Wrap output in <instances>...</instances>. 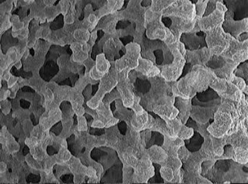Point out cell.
<instances>
[{
  "instance_id": "52a82bcc",
  "label": "cell",
  "mask_w": 248,
  "mask_h": 184,
  "mask_svg": "<svg viewBox=\"0 0 248 184\" xmlns=\"http://www.w3.org/2000/svg\"><path fill=\"white\" fill-rule=\"evenodd\" d=\"M221 104V98L219 97L213 101L201 102L196 96L191 101L190 118L197 123L205 124L213 120L215 113L218 110Z\"/></svg>"
},
{
  "instance_id": "5b68a950",
  "label": "cell",
  "mask_w": 248,
  "mask_h": 184,
  "mask_svg": "<svg viewBox=\"0 0 248 184\" xmlns=\"http://www.w3.org/2000/svg\"><path fill=\"white\" fill-rule=\"evenodd\" d=\"M218 160L204 152L202 149L195 152L189 151V155L182 162L184 169V184H213L210 180L202 176V163L205 160Z\"/></svg>"
},
{
  "instance_id": "d6a6232c",
  "label": "cell",
  "mask_w": 248,
  "mask_h": 184,
  "mask_svg": "<svg viewBox=\"0 0 248 184\" xmlns=\"http://www.w3.org/2000/svg\"><path fill=\"white\" fill-rule=\"evenodd\" d=\"M209 0H199L195 3L196 5V17L201 19L203 17L205 14L206 8H207Z\"/></svg>"
},
{
  "instance_id": "7a4b0ae2",
  "label": "cell",
  "mask_w": 248,
  "mask_h": 184,
  "mask_svg": "<svg viewBox=\"0 0 248 184\" xmlns=\"http://www.w3.org/2000/svg\"><path fill=\"white\" fill-rule=\"evenodd\" d=\"M213 71L205 65H194L191 72L175 82L172 86L173 96L192 98L199 92L209 88Z\"/></svg>"
},
{
  "instance_id": "4fadbf2b",
  "label": "cell",
  "mask_w": 248,
  "mask_h": 184,
  "mask_svg": "<svg viewBox=\"0 0 248 184\" xmlns=\"http://www.w3.org/2000/svg\"><path fill=\"white\" fill-rule=\"evenodd\" d=\"M226 33L231 34L233 38L238 41L240 34L248 32V18L236 21L234 19V14L228 10L224 16V21L222 25Z\"/></svg>"
},
{
  "instance_id": "8d00e7d4",
  "label": "cell",
  "mask_w": 248,
  "mask_h": 184,
  "mask_svg": "<svg viewBox=\"0 0 248 184\" xmlns=\"http://www.w3.org/2000/svg\"><path fill=\"white\" fill-rule=\"evenodd\" d=\"M176 46L177 48L178 49V50L180 51V52L181 53L182 56H183L184 58H185L186 59V48L185 47V45H184V44L182 43L181 41H179L178 42V43H176Z\"/></svg>"
},
{
  "instance_id": "9a60e30c",
  "label": "cell",
  "mask_w": 248,
  "mask_h": 184,
  "mask_svg": "<svg viewBox=\"0 0 248 184\" xmlns=\"http://www.w3.org/2000/svg\"><path fill=\"white\" fill-rule=\"evenodd\" d=\"M160 117L165 120L167 123L171 138L187 140L190 139L194 135V129L183 124L178 118L170 119L166 116H160Z\"/></svg>"
},
{
  "instance_id": "d4e9b609",
  "label": "cell",
  "mask_w": 248,
  "mask_h": 184,
  "mask_svg": "<svg viewBox=\"0 0 248 184\" xmlns=\"http://www.w3.org/2000/svg\"><path fill=\"white\" fill-rule=\"evenodd\" d=\"M150 114L155 118L154 123L149 130L151 132H158L163 135L164 136L171 138L170 135L169 129L167 126V123L165 120L160 118L159 116L155 114L154 112H151Z\"/></svg>"
},
{
  "instance_id": "8fae6325",
  "label": "cell",
  "mask_w": 248,
  "mask_h": 184,
  "mask_svg": "<svg viewBox=\"0 0 248 184\" xmlns=\"http://www.w3.org/2000/svg\"><path fill=\"white\" fill-rule=\"evenodd\" d=\"M223 2L222 0L217 1L216 10L207 17L199 19L198 24L201 32L206 33L216 28L218 25L223 23L224 16L228 11L227 6Z\"/></svg>"
},
{
  "instance_id": "44dd1931",
  "label": "cell",
  "mask_w": 248,
  "mask_h": 184,
  "mask_svg": "<svg viewBox=\"0 0 248 184\" xmlns=\"http://www.w3.org/2000/svg\"><path fill=\"white\" fill-rule=\"evenodd\" d=\"M135 70L141 73L147 78L155 77L160 74V70L157 65H155L151 60L144 59L141 56L139 60L138 66Z\"/></svg>"
},
{
  "instance_id": "4316f807",
  "label": "cell",
  "mask_w": 248,
  "mask_h": 184,
  "mask_svg": "<svg viewBox=\"0 0 248 184\" xmlns=\"http://www.w3.org/2000/svg\"><path fill=\"white\" fill-rule=\"evenodd\" d=\"M209 87L213 89L218 94L224 93L227 89V81L222 78L218 77L213 73L210 82H209Z\"/></svg>"
},
{
  "instance_id": "cb8c5ba5",
  "label": "cell",
  "mask_w": 248,
  "mask_h": 184,
  "mask_svg": "<svg viewBox=\"0 0 248 184\" xmlns=\"http://www.w3.org/2000/svg\"><path fill=\"white\" fill-rule=\"evenodd\" d=\"M242 94H243V92L234 84L227 81V91L224 93L220 94L219 96L223 99H228L233 101L235 105H236L241 99Z\"/></svg>"
},
{
  "instance_id": "ba28073f",
  "label": "cell",
  "mask_w": 248,
  "mask_h": 184,
  "mask_svg": "<svg viewBox=\"0 0 248 184\" xmlns=\"http://www.w3.org/2000/svg\"><path fill=\"white\" fill-rule=\"evenodd\" d=\"M168 48L172 52L173 61L169 65H157L160 70V76L167 81H177L181 77L184 66L186 63V59L177 48L176 43L166 44Z\"/></svg>"
},
{
  "instance_id": "f1b7e54d",
  "label": "cell",
  "mask_w": 248,
  "mask_h": 184,
  "mask_svg": "<svg viewBox=\"0 0 248 184\" xmlns=\"http://www.w3.org/2000/svg\"><path fill=\"white\" fill-rule=\"evenodd\" d=\"M175 0H165V1H155L153 0L151 2L150 10L154 12H162L168 7L170 6Z\"/></svg>"
},
{
  "instance_id": "9c48e42d",
  "label": "cell",
  "mask_w": 248,
  "mask_h": 184,
  "mask_svg": "<svg viewBox=\"0 0 248 184\" xmlns=\"http://www.w3.org/2000/svg\"><path fill=\"white\" fill-rule=\"evenodd\" d=\"M222 25L205 33L207 47L212 56H220L229 48L232 36L224 31Z\"/></svg>"
},
{
  "instance_id": "e575fe53",
  "label": "cell",
  "mask_w": 248,
  "mask_h": 184,
  "mask_svg": "<svg viewBox=\"0 0 248 184\" xmlns=\"http://www.w3.org/2000/svg\"><path fill=\"white\" fill-rule=\"evenodd\" d=\"M217 2V0H211V1H209L203 17H207V16L210 15L211 13H213L216 10Z\"/></svg>"
},
{
  "instance_id": "6da1fadb",
  "label": "cell",
  "mask_w": 248,
  "mask_h": 184,
  "mask_svg": "<svg viewBox=\"0 0 248 184\" xmlns=\"http://www.w3.org/2000/svg\"><path fill=\"white\" fill-rule=\"evenodd\" d=\"M148 80L151 87L148 92L140 96L142 107L159 116H166L170 119L176 118L179 111L174 106L176 97L172 92V86L176 81H166L160 75Z\"/></svg>"
},
{
  "instance_id": "484cf974",
  "label": "cell",
  "mask_w": 248,
  "mask_h": 184,
  "mask_svg": "<svg viewBox=\"0 0 248 184\" xmlns=\"http://www.w3.org/2000/svg\"><path fill=\"white\" fill-rule=\"evenodd\" d=\"M203 142L204 138L196 131H194V135L192 138L189 139L184 140L186 147L191 152L200 150L202 148Z\"/></svg>"
},
{
  "instance_id": "ac0fdd59",
  "label": "cell",
  "mask_w": 248,
  "mask_h": 184,
  "mask_svg": "<svg viewBox=\"0 0 248 184\" xmlns=\"http://www.w3.org/2000/svg\"><path fill=\"white\" fill-rule=\"evenodd\" d=\"M196 32L182 34L180 41L185 45L186 50H196L207 47L205 34L199 36Z\"/></svg>"
},
{
  "instance_id": "f35d334b",
  "label": "cell",
  "mask_w": 248,
  "mask_h": 184,
  "mask_svg": "<svg viewBox=\"0 0 248 184\" xmlns=\"http://www.w3.org/2000/svg\"><path fill=\"white\" fill-rule=\"evenodd\" d=\"M248 32H245V33H243L240 34V36L238 38L239 42H243L245 41H248Z\"/></svg>"
},
{
  "instance_id": "603a6c76",
  "label": "cell",
  "mask_w": 248,
  "mask_h": 184,
  "mask_svg": "<svg viewBox=\"0 0 248 184\" xmlns=\"http://www.w3.org/2000/svg\"><path fill=\"white\" fill-rule=\"evenodd\" d=\"M149 158L153 163L158 164L160 166L163 165L168 159V154L165 149L158 145H153L147 149Z\"/></svg>"
},
{
  "instance_id": "ffe728a7",
  "label": "cell",
  "mask_w": 248,
  "mask_h": 184,
  "mask_svg": "<svg viewBox=\"0 0 248 184\" xmlns=\"http://www.w3.org/2000/svg\"><path fill=\"white\" fill-rule=\"evenodd\" d=\"M191 101L192 98H184L180 96H176L175 98L174 106L179 111V114L176 118H178L184 125H186V122L190 118L191 106H192Z\"/></svg>"
},
{
  "instance_id": "277c9868",
  "label": "cell",
  "mask_w": 248,
  "mask_h": 184,
  "mask_svg": "<svg viewBox=\"0 0 248 184\" xmlns=\"http://www.w3.org/2000/svg\"><path fill=\"white\" fill-rule=\"evenodd\" d=\"M204 177L213 184L248 183V163L242 165L232 159L217 160Z\"/></svg>"
},
{
  "instance_id": "7402d4cb",
  "label": "cell",
  "mask_w": 248,
  "mask_h": 184,
  "mask_svg": "<svg viewBox=\"0 0 248 184\" xmlns=\"http://www.w3.org/2000/svg\"><path fill=\"white\" fill-rule=\"evenodd\" d=\"M225 58V63L221 68L218 70H213L215 76L218 77L222 78L227 80V81L231 82L235 75L234 72L236 67L240 65V63L232 61V60Z\"/></svg>"
},
{
  "instance_id": "8992f818",
  "label": "cell",
  "mask_w": 248,
  "mask_h": 184,
  "mask_svg": "<svg viewBox=\"0 0 248 184\" xmlns=\"http://www.w3.org/2000/svg\"><path fill=\"white\" fill-rule=\"evenodd\" d=\"M162 12L147 10L145 15L146 36L150 40H159L165 44L172 43L174 34L162 22Z\"/></svg>"
},
{
  "instance_id": "d590c367",
  "label": "cell",
  "mask_w": 248,
  "mask_h": 184,
  "mask_svg": "<svg viewBox=\"0 0 248 184\" xmlns=\"http://www.w3.org/2000/svg\"><path fill=\"white\" fill-rule=\"evenodd\" d=\"M156 57V65H161L164 61L163 52L162 50H158V53L155 54Z\"/></svg>"
},
{
  "instance_id": "e0dca14e",
  "label": "cell",
  "mask_w": 248,
  "mask_h": 184,
  "mask_svg": "<svg viewBox=\"0 0 248 184\" xmlns=\"http://www.w3.org/2000/svg\"><path fill=\"white\" fill-rule=\"evenodd\" d=\"M212 57L207 47L196 50H186V63H189L191 66L194 65H205Z\"/></svg>"
},
{
  "instance_id": "4dcf8cb0",
  "label": "cell",
  "mask_w": 248,
  "mask_h": 184,
  "mask_svg": "<svg viewBox=\"0 0 248 184\" xmlns=\"http://www.w3.org/2000/svg\"><path fill=\"white\" fill-rule=\"evenodd\" d=\"M248 62L247 61L240 63L235 70L234 74L238 77L242 78L248 85Z\"/></svg>"
},
{
  "instance_id": "2e32d148",
  "label": "cell",
  "mask_w": 248,
  "mask_h": 184,
  "mask_svg": "<svg viewBox=\"0 0 248 184\" xmlns=\"http://www.w3.org/2000/svg\"><path fill=\"white\" fill-rule=\"evenodd\" d=\"M169 18L172 21V25L169 27V29L174 34V40H173L172 43L180 41V38H181L182 34L192 32L193 29L195 28L197 23L200 19L197 17L193 21H186V20L174 17Z\"/></svg>"
},
{
  "instance_id": "3957f363",
  "label": "cell",
  "mask_w": 248,
  "mask_h": 184,
  "mask_svg": "<svg viewBox=\"0 0 248 184\" xmlns=\"http://www.w3.org/2000/svg\"><path fill=\"white\" fill-rule=\"evenodd\" d=\"M240 116L234 102L221 98V104L214 114L208 132L215 138L230 136L240 129Z\"/></svg>"
},
{
  "instance_id": "74e56055",
  "label": "cell",
  "mask_w": 248,
  "mask_h": 184,
  "mask_svg": "<svg viewBox=\"0 0 248 184\" xmlns=\"http://www.w3.org/2000/svg\"><path fill=\"white\" fill-rule=\"evenodd\" d=\"M162 23L165 24V26L169 28L170 27V25H172V21H171L169 17H162Z\"/></svg>"
},
{
  "instance_id": "836d02e7",
  "label": "cell",
  "mask_w": 248,
  "mask_h": 184,
  "mask_svg": "<svg viewBox=\"0 0 248 184\" xmlns=\"http://www.w3.org/2000/svg\"><path fill=\"white\" fill-rule=\"evenodd\" d=\"M231 83L234 84V85H236V86L238 87V88L240 89L244 94H245L246 95H248V85L242 78L234 76V77L232 79Z\"/></svg>"
},
{
  "instance_id": "7c38bea8",
  "label": "cell",
  "mask_w": 248,
  "mask_h": 184,
  "mask_svg": "<svg viewBox=\"0 0 248 184\" xmlns=\"http://www.w3.org/2000/svg\"><path fill=\"white\" fill-rule=\"evenodd\" d=\"M125 48L127 50L126 55L114 63L115 68L119 74L124 70L130 72L131 70H135L138 67L139 60L141 56V46L138 44H128Z\"/></svg>"
},
{
  "instance_id": "f546056e",
  "label": "cell",
  "mask_w": 248,
  "mask_h": 184,
  "mask_svg": "<svg viewBox=\"0 0 248 184\" xmlns=\"http://www.w3.org/2000/svg\"><path fill=\"white\" fill-rule=\"evenodd\" d=\"M225 63V58L222 56H213L205 64V66L209 67L211 70H215L221 68Z\"/></svg>"
},
{
  "instance_id": "5bb4252c",
  "label": "cell",
  "mask_w": 248,
  "mask_h": 184,
  "mask_svg": "<svg viewBox=\"0 0 248 184\" xmlns=\"http://www.w3.org/2000/svg\"><path fill=\"white\" fill-rule=\"evenodd\" d=\"M248 41L239 42L232 36L229 48L220 56L240 64L244 61H248Z\"/></svg>"
},
{
  "instance_id": "30bf717a",
  "label": "cell",
  "mask_w": 248,
  "mask_h": 184,
  "mask_svg": "<svg viewBox=\"0 0 248 184\" xmlns=\"http://www.w3.org/2000/svg\"><path fill=\"white\" fill-rule=\"evenodd\" d=\"M163 17H174L186 21L196 19V5L189 0H175L169 7L162 12Z\"/></svg>"
},
{
  "instance_id": "83f0119b",
  "label": "cell",
  "mask_w": 248,
  "mask_h": 184,
  "mask_svg": "<svg viewBox=\"0 0 248 184\" xmlns=\"http://www.w3.org/2000/svg\"><path fill=\"white\" fill-rule=\"evenodd\" d=\"M196 96L201 102L211 101L220 97L218 94L210 87H209L207 90L203 91V92H199Z\"/></svg>"
},
{
  "instance_id": "1f68e13d",
  "label": "cell",
  "mask_w": 248,
  "mask_h": 184,
  "mask_svg": "<svg viewBox=\"0 0 248 184\" xmlns=\"http://www.w3.org/2000/svg\"><path fill=\"white\" fill-rule=\"evenodd\" d=\"M164 141H165V136L163 135L158 132H152L150 141L147 144V147L149 149L153 145L162 147Z\"/></svg>"
},
{
  "instance_id": "d6986e66",
  "label": "cell",
  "mask_w": 248,
  "mask_h": 184,
  "mask_svg": "<svg viewBox=\"0 0 248 184\" xmlns=\"http://www.w3.org/2000/svg\"><path fill=\"white\" fill-rule=\"evenodd\" d=\"M226 6L228 10H231L234 14V19L240 21L248 18V5L247 0H225Z\"/></svg>"
}]
</instances>
